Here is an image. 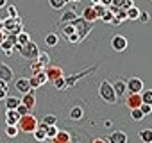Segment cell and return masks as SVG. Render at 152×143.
Here are the masks:
<instances>
[{"label": "cell", "mask_w": 152, "mask_h": 143, "mask_svg": "<svg viewBox=\"0 0 152 143\" xmlns=\"http://www.w3.org/2000/svg\"><path fill=\"white\" fill-rule=\"evenodd\" d=\"M99 95H100V98L106 100L107 104H115V102H116V93H115L113 84H111L109 81H102V82H100Z\"/></svg>", "instance_id": "6da1fadb"}, {"label": "cell", "mask_w": 152, "mask_h": 143, "mask_svg": "<svg viewBox=\"0 0 152 143\" xmlns=\"http://www.w3.org/2000/svg\"><path fill=\"white\" fill-rule=\"evenodd\" d=\"M16 127L20 129V131H25V132H34L36 129H38V120L34 118V115H23V116H20V120H18V123H16Z\"/></svg>", "instance_id": "7a4b0ae2"}, {"label": "cell", "mask_w": 152, "mask_h": 143, "mask_svg": "<svg viewBox=\"0 0 152 143\" xmlns=\"http://www.w3.org/2000/svg\"><path fill=\"white\" fill-rule=\"evenodd\" d=\"M15 50H18L23 57H29V59H38V55H39V50H38V47H36V43H32V41H29L27 45H15Z\"/></svg>", "instance_id": "3957f363"}, {"label": "cell", "mask_w": 152, "mask_h": 143, "mask_svg": "<svg viewBox=\"0 0 152 143\" xmlns=\"http://www.w3.org/2000/svg\"><path fill=\"white\" fill-rule=\"evenodd\" d=\"M99 68V64H93L91 68H88V70H84V72H81V74H75V75H70V77H64V82H66V88H72L75 82H77L81 77H86V75H90L93 70H97Z\"/></svg>", "instance_id": "277c9868"}, {"label": "cell", "mask_w": 152, "mask_h": 143, "mask_svg": "<svg viewBox=\"0 0 152 143\" xmlns=\"http://www.w3.org/2000/svg\"><path fill=\"white\" fill-rule=\"evenodd\" d=\"M127 38L125 36H113V39H111V47H113V50H116V52H124V50H127Z\"/></svg>", "instance_id": "5b68a950"}, {"label": "cell", "mask_w": 152, "mask_h": 143, "mask_svg": "<svg viewBox=\"0 0 152 143\" xmlns=\"http://www.w3.org/2000/svg\"><path fill=\"white\" fill-rule=\"evenodd\" d=\"M125 84H127V90L131 93H141L143 91V81L140 77H131Z\"/></svg>", "instance_id": "8992f818"}, {"label": "cell", "mask_w": 152, "mask_h": 143, "mask_svg": "<svg viewBox=\"0 0 152 143\" xmlns=\"http://www.w3.org/2000/svg\"><path fill=\"white\" fill-rule=\"evenodd\" d=\"M125 106H127L129 109H138V107L141 106V95H140V93H131V95L127 97V100H125Z\"/></svg>", "instance_id": "52a82bcc"}, {"label": "cell", "mask_w": 152, "mask_h": 143, "mask_svg": "<svg viewBox=\"0 0 152 143\" xmlns=\"http://www.w3.org/2000/svg\"><path fill=\"white\" fill-rule=\"evenodd\" d=\"M15 88L22 93V95H25V93H29V91H32V88H31V84H29V79L27 77H22V79H18L16 82H15Z\"/></svg>", "instance_id": "ba28073f"}, {"label": "cell", "mask_w": 152, "mask_h": 143, "mask_svg": "<svg viewBox=\"0 0 152 143\" xmlns=\"http://www.w3.org/2000/svg\"><path fill=\"white\" fill-rule=\"evenodd\" d=\"M107 143H127V134L122 131H113L107 138Z\"/></svg>", "instance_id": "9c48e42d"}, {"label": "cell", "mask_w": 152, "mask_h": 143, "mask_svg": "<svg viewBox=\"0 0 152 143\" xmlns=\"http://www.w3.org/2000/svg\"><path fill=\"white\" fill-rule=\"evenodd\" d=\"M13 70L6 64V63H0V81H4V82H9L13 79Z\"/></svg>", "instance_id": "30bf717a"}, {"label": "cell", "mask_w": 152, "mask_h": 143, "mask_svg": "<svg viewBox=\"0 0 152 143\" xmlns=\"http://www.w3.org/2000/svg\"><path fill=\"white\" fill-rule=\"evenodd\" d=\"M45 72H47V77H48V81H56V79H59V77H63V70L61 68H57V66H47L45 68Z\"/></svg>", "instance_id": "8fae6325"}, {"label": "cell", "mask_w": 152, "mask_h": 143, "mask_svg": "<svg viewBox=\"0 0 152 143\" xmlns=\"http://www.w3.org/2000/svg\"><path fill=\"white\" fill-rule=\"evenodd\" d=\"M20 100H22V104H23L29 111H32V109H34V106H36V97H34V93H32V91L25 93Z\"/></svg>", "instance_id": "7c38bea8"}, {"label": "cell", "mask_w": 152, "mask_h": 143, "mask_svg": "<svg viewBox=\"0 0 152 143\" xmlns=\"http://www.w3.org/2000/svg\"><path fill=\"white\" fill-rule=\"evenodd\" d=\"M18 23H22V18L20 16H15V18H6L4 20V31L6 32H11L13 29H15V25H18Z\"/></svg>", "instance_id": "4fadbf2b"}, {"label": "cell", "mask_w": 152, "mask_h": 143, "mask_svg": "<svg viewBox=\"0 0 152 143\" xmlns=\"http://www.w3.org/2000/svg\"><path fill=\"white\" fill-rule=\"evenodd\" d=\"M18 120H20L18 111H16V109H7V113H6V123H7V125H16Z\"/></svg>", "instance_id": "5bb4252c"}, {"label": "cell", "mask_w": 152, "mask_h": 143, "mask_svg": "<svg viewBox=\"0 0 152 143\" xmlns=\"http://www.w3.org/2000/svg\"><path fill=\"white\" fill-rule=\"evenodd\" d=\"M83 20L88 22V23H93V22L97 20V13H95L93 6H90V7H86V9L83 11Z\"/></svg>", "instance_id": "9a60e30c"}, {"label": "cell", "mask_w": 152, "mask_h": 143, "mask_svg": "<svg viewBox=\"0 0 152 143\" xmlns=\"http://www.w3.org/2000/svg\"><path fill=\"white\" fill-rule=\"evenodd\" d=\"M70 141H72V139H70V134L64 132V131H59V132L52 138L50 143H70Z\"/></svg>", "instance_id": "2e32d148"}, {"label": "cell", "mask_w": 152, "mask_h": 143, "mask_svg": "<svg viewBox=\"0 0 152 143\" xmlns=\"http://www.w3.org/2000/svg\"><path fill=\"white\" fill-rule=\"evenodd\" d=\"M113 90H115L116 97H124V95H125V91H127V84H125L124 81H116V82L113 84Z\"/></svg>", "instance_id": "e0dca14e"}, {"label": "cell", "mask_w": 152, "mask_h": 143, "mask_svg": "<svg viewBox=\"0 0 152 143\" xmlns=\"http://www.w3.org/2000/svg\"><path fill=\"white\" fill-rule=\"evenodd\" d=\"M4 102H6V107H7V109H16V107L22 104V100L16 98V97H6Z\"/></svg>", "instance_id": "ac0fdd59"}, {"label": "cell", "mask_w": 152, "mask_h": 143, "mask_svg": "<svg viewBox=\"0 0 152 143\" xmlns=\"http://www.w3.org/2000/svg\"><path fill=\"white\" fill-rule=\"evenodd\" d=\"M45 43H47L48 47H56V45L59 43V36H57L56 32H48V34L45 36Z\"/></svg>", "instance_id": "d6986e66"}, {"label": "cell", "mask_w": 152, "mask_h": 143, "mask_svg": "<svg viewBox=\"0 0 152 143\" xmlns=\"http://www.w3.org/2000/svg\"><path fill=\"white\" fill-rule=\"evenodd\" d=\"M83 115H84V111H83V107H79V106H75V107L70 109V118H72V120H81Z\"/></svg>", "instance_id": "ffe728a7"}, {"label": "cell", "mask_w": 152, "mask_h": 143, "mask_svg": "<svg viewBox=\"0 0 152 143\" xmlns=\"http://www.w3.org/2000/svg\"><path fill=\"white\" fill-rule=\"evenodd\" d=\"M140 139L141 143H152V129H143L140 132Z\"/></svg>", "instance_id": "44dd1931"}, {"label": "cell", "mask_w": 152, "mask_h": 143, "mask_svg": "<svg viewBox=\"0 0 152 143\" xmlns=\"http://www.w3.org/2000/svg\"><path fill=\"white\" fill-rule=\"evenodd\" d=\"M0 48H2L7 55H11V54H13V48H15V43H13L11 39H7V38H6V39H4V43L0 45Z\"/></svg>", "instance_id": "7402d4cb"}, {"label": "cell", "mask_w": 152, "mask_h": 143, "mask_svg": "<svg viewBox=\"0 0 152 143\" xmlns=\"http://www.w3.org/2000/svg\"><path fill=\"white\" fill-rule=\"evenodd\" d=\"M77 20V15H75V11H66L64 15H63V18H61V23L64 25V23H68V22H75Z\"/></svg>", "instance_id": "603a6c76"}, {"label": "cell", "mask_w": 152, "mask_h": 143, "mask_svg": "<svg viewBox=\"0 0 152 143\" xmlns=\"http://www.w3.org/2000/svg\"><path fill=\"white\" fill-rule=\"evenodd\" d=\"M140 9L136 7V6H132V7H129L127 9V20H138L140 18Z\"/></svg>", "instance_id": "cb8c5ba5"}, {"label": "cell", "mask_w": 152, "mask_h": 143, "mask_svg": "<svg viewBox=\"0 0 152 143\" xmlns=\"http://www.w3.org/2000/svg\"><path fill=\"white\" fill-rule=\"evenodd\" d=\"M36 61H38L43 68H47V66H48V63H50V55H48L47 52H41V54L38 55V59H36Z\"/></svg>", "instance_id": "d4e9b609"}, {"label": "cell", "mask_w": 152, "mask_h": 143, "mask_svg": "<svg viewBox=\"0 0 152 143\" xmlns=\"http://www.w3.org/2000/svg\"><path fill=\"white\" fill-rule=\"evenodd\" d=\"M141 95V104H148V106H152V90H145L143 93H140Z\"/></svg>", "instance_id": "484cf974"}, {"label": "cell", "mask_w": 152, "mask_h": 143, "mask_svg": "<svg viewBox=\"0 0 152 143\" xmlns=\"http://www.w3.org/2000/svg\"><path fill=\"white\" fill-rule=\"evenodd\" d=\"M16 41H18V45H27V43L31 41V36H29L25 31H22V32L16 36Z\"/></svg>", "instance_id": "4316f807"}, {"label": "cell", "mask_w": 152, "mask_h": 143, "mask_svg": "<svg viewBox=\"0 0 152 143\" xmlns=\"http://www.w3.org/2000/svg\"><path fill=\"white\" fill-rule=\"evenodd\" d=\"M32 134H34V139H36V141H39V143L47 139V132H45L43 129H39V127H38V129H36Z\"/></svg>", "instance_id": "83f0119b"}, {"label": "cell", "mask_w": 152, "mask_h": 143, "mask_svg": "<svg viewBox=\"0 0 152 143\" xmlns=\"http://www.w3.org/2000/svg\"><path fill=\"white\" fill-rule=\"evenodd\" d=\"M18 132H20V129H18L16 125H7V129H6V134H7L9 138H16Z\"/></svg>", "instance_id": "f1b7e54d"}, {"label": "cell", "mask_w": 152, "mask_h": 143, "mask_svg": "<svg viewBox=\"0 0 152 143\" xmlns=\"http://www.w3.org/2000/svg\"><path fill=\"white\" fill-rule=\"evenodd\" d=\"M45 132H47V141H52V138L59 132V129H57L56 125H52V127H47V131H45Z\"/></svg>", "instance_id": "f546056e"}, {"label": "cell", "mask_w": 152, "mask_h": 143, "mask_svg": "<svg viewBox=\"0 0 152 143\" xmlns=\"http://www.w3.org/2000/svg\"><path fill=\"white\" fill-rule=\"evenodd\" d=\"M48 4H50V7H54V9H61V7H64L68 2H66V0H48Z\"/></svg>", "instance_id": "4dcf8cb0"}, {"label": "cell", "mask_w": 152, "mask_h": 143, "mask_svg": "<svg viewBox=\"0 0 152 143\" xmlns=\"http://www.w3.org/2000/svg\"><path fill=\"white\" fill-rule=\"evenodd\" d=\"M75 32H77V31H75V25H73V23H70V25L66 23V25L63 27V34H64L66 38H68V36H72V34H75Z\"/></svg>", "instance_id": "1f68e13d"}, {"label": "cell", "mask_w": 152, "mask_h": 143, "mask_svg": "<svg viewBox=\"0 0 152 143\" xmlns=\"http://www.w3.org/2000/svg\"><path fill=\"white\" fill-rule=\"evenodd\" d=\"M41 122H43V123H47L48 127H52V125H57V118H56L54 115H47V116H45Z\"/></svg>", "instance_id": "d6a6232c"}, {"label": "cell", "mask_w": 152, "mask_h": 143, "mask_svg": "<svg viewBox=\"0 0 152 143\" xmlns=\"http://www.w3.org/2000/svg\"><path fill=\"white\" fill-rule=\"evenodd\" d=\"M34 77H36V79L39 81V84H41V86H43L45 82H48V77H47V72H45V70H41V72H38V74H36Z\"/></svg>", "instance_id": "836d02e7"}, {"label": "cell", "mask_w": 152, "mask_h": 143, "mask_svg": "<svg viewBox=\"0 0 152 143\" xmlns=\"http://www.w3.org/2000/svg\"><path fill=\"white\" fill-rule=\"evenodd\" d=\"M93 9H95V13H97V18H100V16L107 11V7H106V6H102V4H95V6H93Z\"/></svg>", "instance_id": "e575fe53"}, {"label": "cell", "mask_w": 152, "mask_h": 143, "mask_svg": "<svg viewBox=\"0 0 152 143\" xmlns=\"http://www.w3.org/2000/svg\"><path fill=\"white\" fill-rule=\"evenodd\" d=\"M113 18H115V15H113L109 9H107V11L100 16V20H102V22H106V23H111V22H113Z\"/></svg>", "instance_id": "d590c367"}, {"label": "cell", "mask_w": 152, "mask_h": 143, "mask_svg": "<svg viewBox=\"0 0 152 143\" xmlns=\"http://www.w3.org/2000/svg\"><path fill=\"white\" fill-rule=\"evenodd\" d=\"M131 116H132V120H143L145 118V115L140 111V107L138 109H131Z\"/></svg>", "instance_id": "8d00e7d4"}, {"label": "cell", "mask_w": 152, "mask_h": 143, "mask_svg": "<svg viewBox=\"0 0 152 143\" xmlns=\"http://www.w3.org/2000/svg\"><path fill=\"white\" fill-rule=\"evenodd\" d=\"M115 18H116V20L122 23L124 20H127V11H125V9H118V13L115 15Z\"/></svg>", "instance_id": "74e56055"}, {"label": "cell", "mask_w": 152, "mask_h": 143, "mask_svg": "<svg viewBox=\"0 0 152 143\" xmlns=\"http://www.w3.org/2000/svg\"><path fill=\"white\" fill-rule=\"evenodd\" d=\"M54 86H56L57 90H64V88H66V82H64V75H63V77H59V79H56V81H54Z\"/></svg>", "instance_id": "f35d334b"}, {"label": "cell", "mask_w": 152, "mask_h": 143, "mask_svg": "<svg viewBox=\"0 0 152 143\" xmlns=\"http://www.w3.org/2000/svg\"><path fill=\"white\" fill-rule=\"evenodd\" d=\"M140 111L147 116V115H150V111H152V106H148V104H141L140 106Z\"/></svg>", "instance_id": "ab89813d"}, {"label": "cell", "mask_w": 152, "mask_h": 143, "mask_svg": "<svg viewBox=\"0 0 152 143\" xmlns=\"http://www.w3.org/2000/svg\"><path fill=\"white\" fill-rule=\"evenodd\" d=\"M31 68H32V72H34V75L38 74V72H41V70H45V68H43V66H41V64H39L38 61H34V63L31 64Z\"/></svg>", "instance_id": "60d3db41"}, {"label": "cell", "mask_w": 152, "mask_h": 143, "mask_svg": "<svg viewBox=\"0 0 152 143\" xmlns=\"http://www.w3.org/2000/svg\"><path fill=\"white\" fill-rule=\"evenodd\" d=\"M7 16H9V18L18 16V11H16V7H15V6H9V7H7Z\"/></svg>", "instance_id": "b9f144b4"}, {"label": "cell", "mask_w": 152, "mask_h": 143, "mask_svg": "<svg viewBox=\"0 0 152 143\" xmlns=\"http://www.w3.org/2000/svg\"><path fill=\"white\" fill-rule=\"evenodd\" d=\"M138 20H140L141 23H147V22L150 20V15H148L147 11H143V13H140V18H138Z\"/></svg>", "instance_id": "7bdbcfd3"}, {"label": "cell", "mask_w": 152, "mask_h": 143, "mask_svg": "<svg viewBox=\"0 0 152 143\" xmlns=\"http://www.w3.org/2000/svg\"><path fill=\"white\" fill-rule=\"evenodd\" d=\"M29 84H31V88H32V90H36V88H39V86H41V84H39V81H38L34 75L29 79Z\"/></svg>", "instance_id": "ee69618b"}, {"label": "cell", "mask_w": 152, "mask_h": 143, "mask_svg": "<svg viewBox=\"0 0 152 143\" xmlns=\"http://www.w3.org/2000/svg\"><path fill=\"white\" fill-rule=\"evenodd\" d=\"M16 111H18V115H20V116H23V115H29V113H31V111H29L23 104H20V106L16 107Z\"/></svg>", "instance_id": "f6af8a7d"}, {"label": "cell", "mask_w": 152, "mask_h": 143, "mask_svg": "<svg viewBox=\"0 0 152 143\" xmlns=\"http://www.w3.org/2000/svg\"><path fill=\"white\" fill-rule=\"evenodd\" d=\"M124 4H125V0H113V2H111V6L113 7H118V9H122Z\"/></svg>", "instance_id": "bcb514c9"}, {"label": "cell", "mask_w": 152, "mask_h": 143, "mask_svg": "<svg viewBox=\"0 0 152 143\" xmlns=\"http://www.w3.org/2000/svg\"><path fill=\"white\" fill-rule=\"evenodd\" d=\"M132 6H134L132 0H125V4H124V7H122V9H125V11H127V9H129V7H132Z\"/></svg>", "instance_id": "7dc6e473"}, {"label": "cell", "mask_w": 152, "mask_h": 143, "mask_svg": "<svg viewBox=\"0 0 152 143\" xmlns=\"http://www.w3.org/2000/svg\"><path fill=\"white\" fill-rule=\"evenodd\" d=\"M7 97V90H4V88H0V100H4Z\"/></svg>", "instance_id": "c3c4849f"}, {"label": "cell", "mask_w": 152, "mask_h": 143, "mask_svg": "<svg viewBox=\"0 0 152 143\" xmlns=\"http://www.w3.org/2000/svg\"><path fill=\"white\" fill-rule=\"evenodd\" d=\"M4 39H6V31H0V45L4 43Z\"/></svg>", "instance_id": "681fc988"}, {"label": "cell", "mask_w": 152, "mask_h": 143, "mask_svg": "<svg viewBox=\"0 0 152 143\" xmlns=\"http://www.w3.org/2000/svg\"><path fill=\"white\" fill-rule=\"evenodd\" d=\"M111 2H113V0H100V4H102V6H106V7H109V6H111Z\"/></svg>", "instance_id": "f907efd6"}, {"label": "cell", "mask_w": 152, "mask_h": 143, "mask_svg": "<svg viewBox=\"0 0 152 143\" xmlns=\"http://www.w3.org/2000/svg\"><path fill=\"white\" fill-rule=\"evenodd\" d=\"M0 88H4V90H7V82H4V81H0Z\"/></svg>", "instance_id": "816d5d0a"}, {"label": "cell", "mask_w": 152, "mask_h": 143, "mask_svg": "<svg viewBox=\"0 0 152 143\" xmlns=\"http://www.w3.org/2000/svg\"><path fill=\"white\" fill-rule=\"evenodd\" d=\"M93 143H107V141H106V139H102V138H99V139H95Z\"/></svg>", "instance_id": "f5cc1de1"}, {"label": "cell", "mask_w": 152, "mask_h": 143, "mask_svg": "<svg viewBox=\"0 0 152 143\" xmlns=\"http://www.w3.org/2000/svg\"><path fill=\"white\" fill-rule=\"evenodd\" d=\"M0 31H4V20H0Z\"/></svg>", "instance_id": "db71d44e"}, {"label": "cell", "mask_w": 152, "mask_h": 143, "mask_svg": "<svg viewBox=\"0 0 152 143\" xmlns=\"http://www.w3.org/2000/svg\"><path fill=\"white\" fill-rule=\"evenodd\" d=\"M6 6V0H0V7H4Z\"/></svg>", "instance_id": "11a10c76"}, {"label": "cell", "mask_w": 152, "mask_h": 143, "mask_svg": "<svg viewBox=\"0 0 152 143\" xmlns=\"http://www.w3.org/2000/svg\"><path fill=\"white\" fill-rule=\"evenodd\" d=\"M91 2H93V4H100V0H91Z\"/></svg>", "instance_id": "9f6ffc18"}, {"label": "cell", "mask_w": 152, "mask_h": 143, "mask_svg": "<svg viewBox=\"0 0 152 143\" xmlns=\"http://www.w3.org/2000/svg\"><path fill=\"white\" fill-rule=\"evenodd\" d=\"M68 2H81V0H68Z\"/></svg>", "instance_id": "6f0895ef"}, {"label": "cell", "mask_w": 152, "mask_h": 143, "mask_svg": "<svg viewBox=\"0 0 152 143\" xmlns=\"http://www.w3.org/2000/svg\"><path fill=\"white\" fill-rule=\"evenodd\" d=\"M41 143H50V141H47V139H45V141H41Z\"/></svg>", "instance_id": "680465c9"}, {"label": "cell", "mask_w": 152, "mask_h": 143, "mask_svg": "<svg viewBox=\"0 0 152 143\" xmlns=\"http://www.w3.org/2000/svg\"><path fill=\"white\" fill-rule=\"evenodd\" d=\"M66 2H68V0H66Z\"/></svg>", "instance_id": "91938a15"}, {"label": "cell", "mask_w": 152, "mask_h": 143, "mask_svg": "<svg viewBox=\"0 0 152 143\" xmlns=\"http://www.w3.org/2000/svg\"><path fill=\"white\" fill-rule=\"evenodd\" d=\"M150 2H152V0H150Z\"/></svg>", "instance_id": "94428289"}]
</instances>
